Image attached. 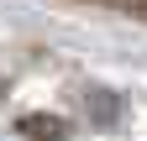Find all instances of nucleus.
I'll return each instance as SVG.
<instances>
[{"label":"nucleus","instance_id":"nucleus-1","mask_svg":"<svg viewBox=\"0 0 147 141\" xmlns=\"http://www.w3.org/2000/svg\"><path fill=\"white\" fill-rule=\"evenodd\" d=\"M84 104H89V120H95V126H121L126 120L116 89H84Z\"/></svg>","mask_w":147,"mask_h":141},{"label":"nucleus","instance_id":"nucleus-2","mask_svg":"<svg viewBox=\"0 0 147 141\" xmlns=\"http://www.w3.org/2000/svg\"><path fill=\"white\" fill-rule=\"evenodd\" d=\"M16 131L42 136V141H68V120H58V115H26V120H16Z\"/></svg>","mask_w":147,"mask_h":141}]
</instances>
